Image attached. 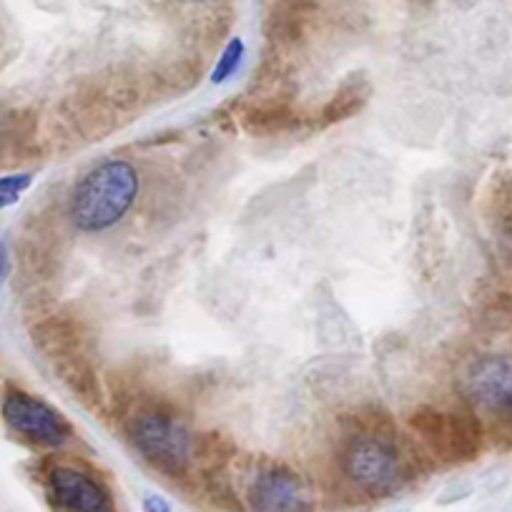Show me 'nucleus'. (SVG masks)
<instances>
[{
    "label": "nucleus",
    "instance_id": "f257e3e1",
    "mask_svg": "<svg viewBox=\"0 0 512 512\" xmlns=\"http://www.w3.org/2000/svg\"><path fill=\"white\" fill-rule=\"evenodd\" d=\"M339 470L362 495L382 500L405 490L417 477L420 455L384 412L354 415L339 445Z\"/></svg>",
    "mask_w": 512,
    "mask_h": 512
},
{
    "label": "nucleus",
    "instance_id": "f03ea898",
    "mask_svg": "<svg viewBox=\"0 0 512 512\" xmlns=\"http://www.w3.org/2000/svg\"><path fill=\"white\" fill-rule=\"evenodd\" d=\"M139 191L141 176L131 161H101L76 181L68 196L66 216L81 234H101L126 219Z\"/></svg>",
    "mask_w": 512,
    "mask_h": 512
},
{
    "label": "nucleus",
    "instance_id": "7ed1b4c3",
    "mask_svg": "<svg viewBox=\"0 0 512 512\" xmlns=\"http://www.w3.org/2000/svg\"><path fill=\"white\" fill-rule=\"evenodd\" d=\"M126 435L131 447L146 465L166 477H184L199 457V437L184 417L164 402H146L126 417Z\"/></svg>",
    "mask_w": 512,
    "mask_h": 512
},
{
    "label": "nucleus",
    "instance_id": "20e7f679",
    "mask_svg": "<svg viewBox=\"0 0 512 512\" xmlns=\"http://www.w3.org/2000/svg\"><path fill=\"white\" fill-rule=\"evenodd\" d=\"M33 339H36L38 349L51 359L53 367L58 369L61 379L68 384V390L76 392L86 405H101V382H98L91 357H88L86 334H83L81 324L66 317H53L38 324Z\"/></svg>",
    "mask_w": 512,
    "mask_h": 512
},
{
    "label": "nucleus",
    "instance_id": "39448f33",
    "mask_svg": "<svg viewBox=\"0 0 512 512\" xmlns=\"http://www.w3.org/2000/svg\"><path fill=\"white\" fill-rule=\"evenodd\" d=\"M410 430L437 460H472L480 450V417L470 407L437 410L432 405H422L410 415Z\"/></svg>",
    "mask_w": 512,
    "mask_h": 512
},
{
    "label": "nucleus",
    "instance_id": "423d86ee",
    "mask_svg": "<svg viewBox=\"0 0 512 512\" xmlns=\"http://www.w3.org/2000/svg\"><path fill=\"white\" fill-rule=\"evenodd\" d=\"M0 412L13 435L41 450H61L73 437V425L63 412L18 387H8L3 392Z\"/></svg>",
    "mask_w": 512,
    "mask_h": 512
},
{
    "label": "nucleus",
    "instance_id": "0eeeda50",
    "mask_svg": "<svg viewBox=\"0 0 512 512\" xmlns=\"http://www.w3.org/2000/svg\"><path fill=\"white\" fill-rule=\"evenodd\" d=\"M462 395L477 417L495 425H512V357L487 354L462 374Z\"/></svg>",
    "mask_w": 512,
    "mask_h": 512
},
{
    "label": "nucleus",
    "instance_id": "6e6552de",
    "mask_svg": "<svg viewBox=\"0 0 512 512\" xmlns=\"http://www.w3.org/2000/svg\"><path fill=\"white\" fill-rule=\"evenodd\" d=\"M249 507L254 512H312L314 497L304 477L282 462H262L249 482Z\"/></svg>",
    "mask_w": 512,
    "mask_h": 512
},
{
    "label": "nucleus",
    "instance_id": "1a4fd4ad",
    "mask_svg": "<svg viewBox=\"0 0 512 512\" xmlns=\"http://www.w3.org/2000/svg\"><path fill=\"white\" fill-rule=\"evenodd\" d=\"M48 500L61 512H113V497L103 480L86 467L58 462L46 472Z\"/></svg>",
    "mask_w": 512,
    "mask_h": 512
},
{
    "label": "nucleus",
    "instance_id": "9d476101",
    "mask_svg": "<svg viewBox=\"0 0 512 512\" xmlns=\"http://www.w3.org/2000/svg\"><path fill=\"white\" fill-rule=\"evenodd\" d=\"M241 128L251 136H284L304 126V116L284 98H262L239 113Z\"/></svg>",
    "mask_w": 512,
    "mask_h": 512
},
{
    "label": "nucleus",
    "instance_id": "9b49d317",
    "mask_svg": "<svg viewBox=\"0 0 512 512\" xmlns=\"http://www.w3.org/2000/svg\"><path fill=\"white\" fill-rule=\"evenodd\" d=\"M369 93H372V86H369L367 78L362 73H352L342 86L334 91V96L319 108L317 121L322 128L334 126V123H342L347 118L357 116L364 108V103L369 101Z\"/></svg>",
    "mask_w": 512,
    "mask_h": 512
},
{
    "label": "nucleus",
    "instance_id": "f8f14e48",
    "mask_svg": "<svg viewBox=\"0 0 512 512\" xmlns=\"http://www.w3.org/2000/svg\"><path fill=\"white\" fill-rule=\"evenodd\" d=\"M244 56H246L244 41H241V38H231V41L224 46V51H221L214 71H211V83H214V86H221V83L229 81L231 76H236V71H239L241 63H244Z\"/></svg>",
    "mask_w": 512,
    "mask_h": 512
},
{
    "label": "nucleus",
    "instance_id": "ddd939ff",
    "mask_svg": "<svg viewBox=\"0 0 512 512\" xmlns=\"http://www.w3.org/2000/svg\"><path fill=\"white\" fill-rule=\"evenodd\" d=\"M33 174H11V176H0V211L8 209V206L18 204L23 196V191L31 189Z\"/></svg>",
    "mask_w": 512,
    "mask_h": 512
},
{
    "label": "nucleus",
    "instance_id": "4468645a",
    "mask_svg": "<svg viewBox=\"0 0 512 512\" xmlns=\"http://www.w3.org/2000/svg\"><path fill=\"white\" fill-rule=\"evenodd\" d=\"M144 512H171V502L151 492V495L144 497Z\"/></svg>",
    "mask_w": 512,
    "mask_h": 512
},
{
    "label": "nucleus",
    "instance_id": "2eb2a0df",
    "mask_svg": "<svg viewBox=\"0 0 512 512\" xmlns=\"http://www.w3.org/2000/svg\"><path fill=\"white\" fill-rule=\"evenodd\" d=\"M8 274H11V251H8L6 241L0 239V282L8 279Z\"/></svg>",
    "mask_w": 512,
    "mask_h": 512
},
{
    "label": "nucleus",
    "instance_id": "dca6fc26",
    "mask_svg": "<svg viewBox=\"0 0 512 512\" xmlns=\"http://www.w3.org/2000/svg\"><path fill=\"white\" fill-rule=\"evenodd\" d=\"M196 3H204V0H196Z\"/></svg>",
    "mask_w": 512,
    "mask_h": 512
}]
</instances>
